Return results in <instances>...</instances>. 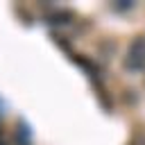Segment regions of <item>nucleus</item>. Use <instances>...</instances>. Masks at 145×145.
<instances>
[{
	"mask_svg": "<svg viewBox=\"0 0 145 145\" xmlns=\"http://www.w3.org/2000/svg\"><path fill=\"white\" fill-rule=\"evenodd\" d=\"M0 145H5V143H2V136H0Z\"/></svg>",
	"mask_w": 145,
	"mask_h": 145,
	"instance_id": "obj_3",
	"label": "nucleus"
},
{
	"mask_svg": "<svg viewBox=\"0 0 145 145\" xmlns=\"http://www.w3.org/2000/svg\"><path fill=\"white\" fill-rule=\"evenodd\" d=\"M129 145H145V136H136V138H134Z\"/></svg>",
	"mask_w": 145,
	"mask_h": 145,
	"instance_id": "obj_2",
	"label": "nucleus"
},
{
	"mask_svg": "<svg viewBox=\"0 0 145 145\" xmlns=\"http://www.w3.org/2000/svg\"><path fill=\"white\" fill-rule=\"evenodd\" d=\"M125 68H129V70H134V72L145 70V36H136V39L129 43L127 59H125Z\"/></svg>",
	"mask_w": 145,
	"mask_h": 145,
	"instance_id": "obj_1",
	"label": "nucleus"
}]
</instances>
